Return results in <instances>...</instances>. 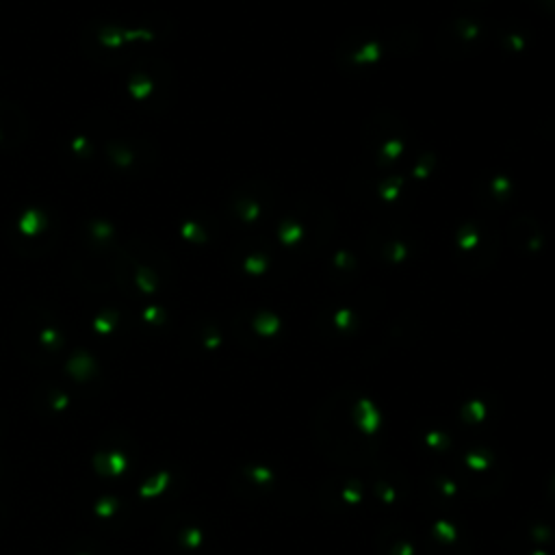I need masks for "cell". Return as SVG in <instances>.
Here are the masks:
<instances>
[{"label": "cell", "mask_w": 555, "mask_h": 555, "mask_svg": "<svg viewBox=\"0 0 555 555\" xmlns=\"http://www.w3.org/2000/svg\"><path fill=\"white\" fill-rule=\"evenodd\" d=\"M165 484H167V473H161L159 477L150 479L148 484H143V486L139 488V495H141L143 499H148V497H154V495H159L161 490L165 488Z\"/></svg>", "instance_id": "obj_1"}, {"label": "cell", "mask_w": 555, "mask_h": 555, "mask_svg": "<svg viewBox=\"0 0 555 555\" xmlns=\"http://www.w3.org/2000/svg\"><path fill=\"white\" fill-rule=\"evenodd\" d=\"M96 509H98V514H100V516H104V518H106V516H111V514L115 512V509H117V503H115V499H104V501H100V503H98V507H96Z\"/></svg>", "instance_id": "obj_3"}, {"label": "cell", "mask_w": 555, "mask_h": 555, "mask_svg": "<svg viewBox=\"0 0 555 555\" xmlns=\"http://www.w3.org/2000/svg\"><path fill=\"white\" fill-rule=\"evenodd\" d=\"M124 469H126V460H124V456L122 453H111V456H108V471L113 473V475H120V473H124Z\"/></svg>", "instance_id": "obj_2"}]
</instances>
